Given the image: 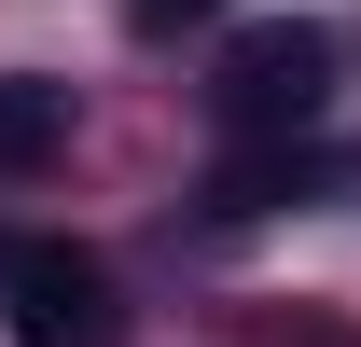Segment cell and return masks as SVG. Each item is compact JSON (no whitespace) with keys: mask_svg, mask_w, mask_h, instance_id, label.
<instances>
[{"mask_svg":"<svg viewBox=\"0 0 361 347\" xmlns=\"http://www.w3.org/2000/svg\"><path fill=\"white\" fill-rule=\"evenodd\" d=\"M139 28H153V42H167V28H209V14H223V0H126Z\"/></svg>","mask_w":361,"mask_h":347,"instance_id":"obj_5","label":"cell"},{"mask_svg":"<svg viewBox=\"0 0 361 347\" xmlns=\"http://www.w3.org/2000/svg\"><path fill=\"white\" fill-rule=\"evenodd\" d=\"M0 292H14V334H28V347H97V334H111L97 264H84V250H56V236H28V250L0 264Z\"/></svg>","mask_w":361,"mask_h":347,"instance_id":"obj_2","label":"cell"},{"mask_svg":"<svg viewBox=\"0 0 361 347\" xmlns=\"http://www.w3.org/2000/svg\"><path fill=\"white\" fill-rule=\"evenodd\" d=\"M56 139H70V84H42V70H0V181L56 167Z\"/></svg>","mask_w":361,"mask_h":347,"instance_id":"obj_3","label":"cell"},{"mask_svg":"<svg viewBox=\"0 0 361 347\" xmlns=\"http://www.w3.org/2000/svg\"><path fill=\"white\" fill-rule=\"evenodd\" d=\"M319 84H334V42H319L306 14H264V28H236L209 97H223V126H306Z\"/></svg>","mask_w":361,"mask_h":347,"instance_id":"obj_1","label":"cell"},{"mask_svg":"<svg viewBox=\"0 0 361 347\" xmlns=\"http://www.w3.org/2000/svg\"><path fill=\"white\" fill-rule=\"evenodd\" d=\"M306 181H319V167L292 153V139H250V153H236V167L209 181V209H223V222H250V209H292Z\"/></svg>","mask_w":361,"mask_h":347,"instance_id":"obj_4","label":"cell"}]
</instances>
